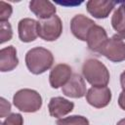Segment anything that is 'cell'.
<instances>
[{
	"instance_id": "7c38bea8",
	"label": "cell",
	"mask_w": 125,
	"mask_h": 125,
	"mask_svg": "<svg viewBox=\"0 0 125 125\" xmlns=\"http://www.w3.org/2000/svg\"><path fill=\"white\" fill-rule=\"evenodd\" d=\"M73 107H74V104L62 97L52 98L48 104L50 115L59 119L71 112L73 110Z\"/></svg>"
},
{
	"instance_id": "2e32d148",
	"label": "cell",
	"mask_w": 125,
	"mask_h": 125,
	"mask_svg": "<svg viewBox=\"0 0 125 125\" xmlns=\"http://www.w3.org/2000/svg\"><path fill=\"white\" fill-rule=\"evenodd\" d=\"M111 25L117 33L125 31V3L120 4L111 17Z\"/></svg>"
},
{
	"instance_id": "52a82bcc",
	"label": "cell",
	"mask_w": 125,
	"mask_h": 125,
	"mask_svg": "<svg viewBox=\"0 0 125 125\" xmlns=\"http://www.w3.org/2000/svg\"><path fill=\"white\" fill-rule=\"evenodd\" d=\"M96 22L90 18L79 14L74 16L70 21V30L72 34L81 41H87V36L90 29Z\"/></svg>"
},
{
	"instance_id": "8992f818",
	"label": "cell",
	"mask_w": 125,
	"mask_h": 125,
	"mask_svg": "<svg viewBox=\"0 0 125 125\" xmlns=\"http://www.w3.org/2000/svg\"><path fill=\"white\" fill-rule=\"evenodd\" d=\"M86 101L96 108L105 107L111 101V91L106 86L91 87L86 93Z\"/></svg>"
},
{
	"instance_id": "9a60e30c",
	"label": "cell",
	"mask_w": 125,
	"mask_h": 125,
	"mask_svg": "<svg viewBox=\"0 0 125 125\" xmlns=\"http://www.w3.org/2000/svg\"><path fill=\"white\" fill-rule=\"evenodd\" d=\"M19 64L17 50L14 46H8L0 50V70L2 72L12 71Z\"/></svg>"
},
{
	"instance_id": "7a4b0ae2",
	"label": "cell",
	"mask_w": 125,
	"mask_h": 125,
	"mask_svg": "<svg viewBox=\"0 0 125 125\" xmlns=\"http://www.w3.org/2000/svg\"><path fill=\"white\" fill-rule=\"evenodd\" d=\"M82 74L93 87H104L109 82L107 67L97 59H88L82 65Z\"/></svg>"
},
{
	"instance_id": "cb8c5ba5",
	"label": "cell",
	"mask_w": 125,
	"mask_h": 125,
	"mask_svg": "<svg viewBox=\"0 0 125 125\" xmlns=\"http://www.w3.org/2000/svg\"><path fill=\"white\" fill-rule=\"evenodd\" d=\"M58 4H60V5H70V6H73V5H79V4H81L82 2H76V3H64V2H57Z\"/></svg>"
},
{
	"instance_id": "603a6c76",
	"label": "cell",
	"mask_w": 125,
	"mask_h": 125,
	"mask_svg": "<svg viewBox=\"0 0 125 125\" xmlns=\"http://www.w3.org/2000/svg\"><path fill=\"white\" fill-rule=\"evenodd\" d=\"M120 85H121L122 91H125V70L120 74Z\"/></svg>"
},
{
	"instance_id": "5b68a950",
	"label": "cell",
	"mask_w": 125,
	"mask_h": 125,
	"mask_svg": "<svg viewBox=\"0 0 125 125\" xmlns=\"http://www.w3.org/2000/svg\"><path fill=\"white\" fill-rule=\"evenodd\" d=\"M99 53L113 62H123L125 61V42L113 35L105 41Z\"/></svg>"
},
{
	"instance_id": "e0dca14e",
	"label": "cell",
	"mask_w": 125,
	"mask_h": 125,
	"mask_svg": "<svg viewBox=\"0 0 125 125\" xmlns=\"http://www.w3.org/2000/svg\"><path fill=\"white\" fill-rule=\"evenodd\" d=\"M57 125H89V120L82 115H71L58 119Z\"/></svg>"
},
{
	"instance_id": "ffe728a7",
	"label": "cell",
	"mask_w": 125,
	"mask_h": 125,
	"mask_svg": "<svg viewBox=\"0 0 125 125\" xmlns=\"http://www.w3.org/2000/svg\"><path fill=\"white\" fill-rule=\"evenodd\" d=\"M1 125H23V117L21 113H11L6 117Z\"/></svg>"
},
{
	"instance_id": "4fadbf2b",
	"label": "cell",
	"mask_w": 125,
	"mask_h": 125,
	"mask_svg": "<svg viewBox=\"0 0 125 125\" xmlns=\"http://www.w3.org/2000/svg\"><path fill=\"white\" fill-rule=\"evenodd\" d=\"M108 39L107 33L105 29L98 24H95L89 31L87 36V44L88 48L93 51L99 53L103 45L105 43V41Z\"/></svg>"
},
{
	"instance_id": "5bb4252c",
	"label": "cell",
	"mask_w": 125,
	"mask_h": 125,
	"mask_svg": "<svg viewBox=\"0 0 125 125\" xmlns=\"http://www.w3.org/2000/svg\"><path fill=\"white\" fill-rule=\"evenodd\" d=\"M29 10L39 19L46 20L56 15V6L48 0H32L29 2Z\"/></svg>"
},
{
	"instance_id": "44dd1931",
	"label": "cell",
	"mask_w": 125,
	"mask_h": 125,
	"mask_svg": "<svg viewBox=\"0 0 125 125\" xmlns=\"http://www.w3.org/2000/svg\"><path fill=\"white\" fill-rule=\"evenodd\" d=\"M1 101V113H0V117H7L8 114L11 111V104L4 98L0 99Z\"/></svg>"
},
{
	"instance_id": "30bf717a",
	"label": "cell",
	"mask_w": 125,
	"mask_h": 125,
	"mask_svg": "<svg viewBox=\"0 0 125 125\" xmlns=\"http://www.w3.org/2000/svg\"><path fill=\"white\" fill-rule=\"evenodd\" d=\"M72 69L68 64L59 63L55 65L49 74V82L52 88L58 89L62 87L71 77Z\"/></svg>"
},
{
	"instance_id": "d6986e66",
	"label": "cell",
	"mask_w": 125,
	"mask_h": 125,
	"mask_svg": "<svg viewBox=\"0 0 125 125\" xmlns=\"http://www.w3.org/2000/svg\"><path fill=\"white\" fill-rule=\"evenodd\" d=\"M12 13V6L4 1H0V21H8Z\"/></svg>"
},
{
	"instance_id": "8fae6325",
	"label": "cell",
	"mask_w": 125,
	"mask_h": 125,
	"mask_svg": "<svg viewBox=\"0 0 125 125\" xmlns=\"http://www.w3.org/2000/svg\"><path fill=\"white\" fill-rule=\"evenodd\" d=\"M18 32L21 41L24 43L34 41L38 36V21L29 18L21 20L18 24Z\"/></svg>"
},
{
	"instance_id": "d4e9b609",
	"label": "cell",
	"mask_w": 125,
	"mask_h": 125,
	"mask_svg": "<svg viewBox=\"0 0 125 125\" xmlns=\"http://www.w3.org/2000/svg\"><path fill=\"white\" fill-rule=\"evenodd\" d=\"M114 36L117 37V38H119V39H121V40H123V39H125V31H123L121 33H116Z\"/></svg>"
},
{
	"instance_id": "277c9868",
	"label": "cell",
	"mask_w": 125,
	"mask_h": 125,
	"mask_svg": "<svg viewBox=\"0 0 125 125\" xmlns=\"http://www.w3.org/2000/svg\"><path fill=\"white\" fill-rule=\"evenodd\" d=\"M62 32V22L59 16L38 21V36L45 41L57 40Z\"/></svg>"
},
{
	"instance_id": "9c48e42d",
	"label": "cell",
	"mask_w": 125,
	"mask_h": 125,
	"mask_svg": "<svg viewBox=\"0 0 125 125\" xmlns=\"http://www.w3.org/2000/svg\"><path fill=\"white\" fill-rule=\"evenodd\" d=\"M116 2L110 0H89L86 3L87 12L96 19H105L115 7Z\"/></svg>"
},
{
	"instance_id": "6da1fadb",
	"label": "cell",
	"mask_w": 125,
	"mask_h": 125,
	"mask_svg": "<svg viewBox=\"0 0 125 125\" xmlns=\"http://www.w3.org/2000/svg\"><path fill=\"white\" fill-rule=\"evenodd\" d=\"M54 62V56L46 48L35 47L30 49L25 55V64L27 69L35 74H41L50 69Z\"/></svg>"
},
{
	"instance_id": "7402d4cb",
	"label": "cell",
	"mask_w": 125,
	"mask_h": 125,
	"mask_svg": "<svg viewBox=\"0 0 125 125\" xmlns=\"http://www.w3.org/2000/svg\"><path fill=\"white\" fill-rule=\"evenodd\" d=\"M118 104H119L120 108H122L123 110H125V91H122L119 94V97H118Z\"/></svg>"
},
{
	"instance_id": "ba28073f",
	"label": "cell",
	"mask_w": 125,
	"mask_h": 125,
	"mask_svg": "<svg viewBox=\"0 0 125 125\" xmlns=\"http://www.w3.org/2000/svg\"><path fill=\"white\" fill-rule=\"evenodd\" d=\"M62 92L66 97L74 99H80L86 96V84L84 78L78 73H73L69 80L62 87Z\"/></svg>"
},
{
	"instance_id": "ac0fdd59",
	"label": "cell",
	"mask_w": 125,
	"mask_h": 125,
	"mask_svg": "<svg viewBox=\"0 0 125 125\" xmlns=\"http://www.w3.org/2000/svg\"><path fill=\"white\" fill-rule=\"evenodd\" d=\"M13 37L12 26L9 21H0V43L3 44Z\"/></svg>"
},
{
	"instance_id": "3957f363",
	"label": "cell",
	"mask_w": 125,
	"mask_h": 125,
	"mask_svg": "<svg viewBox=\"0 0 125 125\" xmlns=\"http://www.w3.org/2000/svg\"><path fill=\"white\" fill-rule=\"evenodd\" d=\"M14 105L22 112L33 113L42 106V98L40 94L32 89H21L13 97Z\"/></svg>"
},
{
	"instance_id": "484cf974",
	"label": "cell",
	"mask_w": 125,
	"mask_h": 125,
	"mask_svg": "<svg viewBox=\"0 0 125 125\" xmlns=\"http://www.w3.org/2000/svg\"><path fill=\"white\" fill-rule=\"evenodd\" d=\"M116 125H125V118H123V119L119 120V121L117 122V124H116Z\"/></svg>"
}]
</instances>
